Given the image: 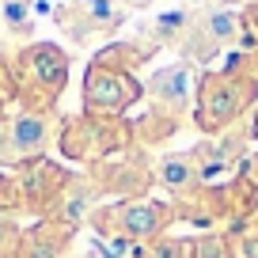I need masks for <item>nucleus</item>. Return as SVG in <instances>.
<instances>
[{
  "instance_id": "3",
  "label": "nucleus",
  "mask_w": 258,
  "mask_h": 258,
  "mask_svg": "<svg viewBox=\"0 0 258 258\" xmlns=\"http://www.w3.org/2000/svg\"><path fill=\"white\" fill-rule=\"evenodd\" d=\"M186 175H190V171H186L178 160H167V163H163V178H167L171 186H182V182H186Z\"/></svg>"
},
{
  "instance_id": "1",
  "label": "nucleus",
  "mask_w": 258,
  "mask_h": 258,
  "mask_svg": "<svg viewBox=\"0 0 258 258\" xmlns=\"http://www.w3.org/2000/svg\"><path fill=\"white\" fill-rule=\"evenodd\" d=\"M205 31L213 38H228V34H235V19L232 16H209L205 19Z\"/></svg>"
},
{
  "instance_id": "5",
  "label": "nucleus",
  "mask_w": 258,
  "mask_h": 258,
  "mask_svg": "<svg viewBox=\"0 0 258 258\" xmlns=\"http://www.w3.org/2000/svg\"><path fill=\"white\" fill-rule=\"evenodd\" d=\"M91 16H95V19H110L114 16L110 0H91Z\"/></svg>"
},
{
  "instance_id": "4",
  "label": "nucleus",
  "mask_w": 258,
  "mask_h": 258,
  "mask_svg": "<svg viewBox=\"0 0 258 258\" xmlns=\"http://www.w3.org/2000/svg\"><path fill=\"white\" fill-rule=\"evenodd\" d=\"M4 16H8V23H23V16H27L23 0H8V4H4Z\"/></svg>"
},
{
  "instance_id": "2",
  "label": "nucleus",
  "mask_w": 258,
  "mask_h": 258,
  "mask_svg": "<svg viewBox=\"0 0 258 258\" xmlns=\"http://www.w3.org/2000/svg\"><path fill=\"white\" fill-rule=\"evenodd\" d=\"M42 141V129L34 125V121H19L16 125V145H23V148H34Z\"/></svg>"
}]
</instances>
